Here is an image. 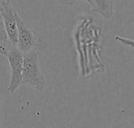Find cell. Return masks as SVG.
Returning a JSON list of instances; mask_svg holds the SVG:
<instances>
[{
    "label": "cell",
    "mask_w": 134,
    "mask_h": 128,
    "mask_svg": "<svg viewBox=\"0 0 134 128\" xmlns=\"http://www.w3.org/2000/svg\"><path fill=\"white\" fill-rule=\"evenodd\" d=\"M37 90H43L46 87V81L42 72L39 57L37 50L31 51L24 55L22 83Z\"/></svg>",
    "instance_id": "1"
},
{
    "label": "cell",
    "mask_w": 134,
    "mask_h": 128,
    "mask_svg": "<svg viewBox=\"0 0 134 128\" xmlns=\"http://www.w3.org/2000/svg\"><path fill=\"white\" fill-rule=\"evenodd\" d=\"M16 18L17 24L16 48L23 55L39 49L42 45L37 34L32 28L26 24V23L17 13L16 14Z\"/></svg>",
    "instance_id": "2"
},
{
    "label": "cell",
    "mask_w": 134,
    "mask_h": 128,
    "mask_svg": "<svg viewBox=\"0 0 134 128\" xmlns=\"http://www.w3.org/2000/svg\"><path fill=\"white\" fill-rule=\"evenodd\" d=\"M10 67V79L6 90L13 94L16 89L21 86L24 55L20 52L16 46H13L5 56Z\"/></svg>",
    "instance_id": "3"
},
{
    "label": "cell",
    "mask_w": 134,
    "mask_h": 128,
    "mask_svg": "<svg viewBox=\"0 0 134 128\" xmlns=\"http://www.w3.org/2000/svg\"><path fill=\"white\" fill-rule=\"evenodd\" d=\"M0 13L2 16L4 24L6 29L8 37L13 46L17 43V24L16 14V12L10 4L9 0L4 1L0 6Z\"/></svg>",
    "instance_id": "4"
},
{
    "label": "cell",
    "mask_w": 134,
    "mask_h": 128,
    "mask_svg": "<svg viewBox=\"0 0 134 128\" xmlns=\"http://www.w3.org/2000/svg\"><path fill=\"white\" fill-rule=\"evenodd\" d=\"M91 6L93 12L97 13L108 20L114 14L113 0H86Z\"/></svg>",
    "instance_id": "5"
},
{
    "label": "cell",
    "mask_w": 134,
    "mask_h": 128,
    "mask_svg": "<svg viewBox=\"0 0 134 128\" xmlns=\"http://www.w3.org/2000/svg\"><path fill=\"white\" fill-rule=\"evenodd\" d=\"M13 46L8 37L3 18L0 13V54L5 57Z\"/></svg>",
    "instance_id": "6"
},
{
    "label": "cell",
    "mask_w": 134,
    "mask_h": 128,
    "mask_svg": "<svg viewBox=\"0 0 134 128\" xmlns=\"http://www.w3.org/2000/svg\"><path fill=\"white\" fill-rule=\"evenodd\" d=\"M58 2L61 3V4H64V5H72L74 4L75 2L79 1V0H57ZM86 1V0H84Z\"/></svg>",
    "instance_id": "7"
},
{
    "label": "cell",
    "mask_w": 134,
    "mask_h": 128,
    "mask_svg": "<svg viewBox=\"0 0 134 128\" xmlns=\"http://www.w3.org/2000/svg\"><path fill=\"white\" fill-rule=\"evenodd\" d=\"M1 123H2V98L0 95V126H1Z\"/></svg>",
    "instance_id": "8"
},
{
    "label": "cell",
    "mask_w": 134,
    "mask_h": 128,
    "mask_svg": "<svg viewBox=\"0 0 134 128\" xmlns=\"http://www.w3.org/2000/svg\"><path fill=\"white\" fill-rule=\"evenodd\" d=\"M4 1H6V0H0V6H1V4H2Z\"/></svg>",
    "instance_id": "9"
}]
</instances>
